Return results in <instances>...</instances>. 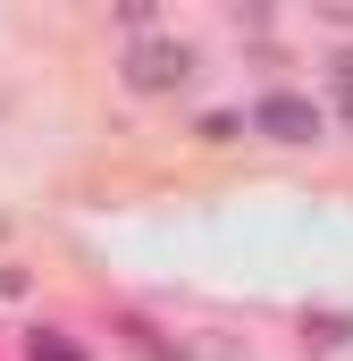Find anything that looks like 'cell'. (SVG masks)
Here are the masks:
<instances>
[{"label": "cell", "mask_w": 353, "mask_h": 361, "mask_svg": "<svg viewBox=\"0 0 353 361\" xmlns=\"http://www.w3.org/2000/svg\"><path fill=\"white\" fill-rule=\"evenodd\" d=\"M118 76H126V92H143V101H160V92L193 85V42H176V34H143V42H126V59H118Z\"/></svg>", "instance_id": "1"}, {"label": "cell", "mask_w": 353, "mask_h": 361, "mask_svg": "<svg viewBox=\"0 0 353 361\" xmlns=\"http://www.w3.org/2000/svg\"><path fill=\"white\" fill-rule=\"evenodd\" d=\"M253 126H261L269 143H320V101H303V92H269L261 109H253Z\"/></svg>", "instance_id": "2"}, {"label": "cell", "mask_w": 353, "mask_h": 361, "mask_svg": "<svg viewBox=\"0 0 353 361\" xmlns=\"http://www.w3.org/2000/svg\"><path fill=\"white\" fill-rule=\"evenodd\" d=\"M169 361H253L236 336H219V328H193V336H176L169 345Z\"/></svg>", "instance_id": "3"}, {"label": "cell", "mask_w": 353, "mask_h": 361, "mask_svg": "<svg viewBox=\"0 0 353 361\" xmlns=\"http://www.w3.org/2000/svg\"><path fill=\"white\" fill-rule=\"evenodd\" d=\"M328 92H337V109H345V126H353V51H337V76H328Z\"/></svg>", "instance_id": "4"}]
</instances>
